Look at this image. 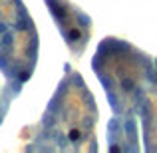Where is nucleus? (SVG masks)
<instances>
[{"label":"nucleus","mask_w":157,"mask_h":153,"mask_svg":"<svg viewBox=\"0 0 157 153\" xmlns=\"http://www.w3.org/2000/svg\"><path fill=\"white\" fill-rule=\"evenodd\" d=\"M46 4H48V8H50L52 16L56 18V22L64 26V24H66V20H68V12L64 10L62 2H60V0H46Z\"/></svg>","instance_id":"f257e3e1"},{"label":"nucleus","mask_w":157,"mask_h":153,"mask_svg":"<svg viewBox=\"0 0 157 153\" xmlns=\"http://www.w3.org/2000/svg\"><path fill=\"white\" fill-rule=\"evenodd\" d=\"M12 50H14V34L12 32H4L2 38H0V52L12 54Z\"/></svg>","instance_id":"f03ea898"},{"label":"nucleus","mask_w":157,"mask_h":153,"mask_svg":"<svg viewBox=\"0 0 157 153\" xmlns=\"http://www.w3.org/2000/svg\"><path fill=\"white\" fill-rule=\"evenodd\" d=\"M32 26H34V24H32V20H30L28 14H20L14 22V28L18 32H28V30H32Z\"/></svg>","instance_id":"7ed1b4c3"},{"label":"nucleus","mask_w":157,"mask_h":153,"mask_svg":"<svg viewBox=\"0 0 157 153\" xmlns=\"http://www.w3.org/2000/svg\"><path fill=\"white\" fill-rule=\"evenodd\" d=\"M107 133H109V141L117 139V135L121 133V123H119V119H117V117L109 119V123H107Z\"/></svg>","instance_id":"20e7f679"},{"label":"nucleus","mask_w":157,"mask_h":153,"mask_svg":"<svg viewBox=\"0 0 157 153\" xmlns=\"http://www.w3.org/2000/svg\"><path fill=\"white\" fill-rule=\"evenodd\" d=\"M123 129H125L127 137H129L131 141H135V139H137V137H135L137 133H135V121H133V117H127L125 121H123Z\"/></svg>","instance_id":"39448f33"},{"label":"nucleus","mask_w":157,"mask_h":153,"mask_svg":"<svg viewBox=\"0 0 157 153\" xmlns=\"http://www.w3.org/2000/svg\"><path fill=\"white\" fill-rule=\"evenodd\" d=\"M36 54H38V36H32V40H30V44H28V56H30V62L34 64L36 62Z\"/></svg>","instance_id":"423d86ee"},{"label":"nucleus","mask_w":157,"mask_h":153,"mask_svg":"<svg viewBox=\"0 0 157 153\" xmlns=\"http://www.w3.org/2000/svg\"><path fill=\"white\" fill-rule=\"evenodd\" d=\"M105 96H107V100H109V103H111V109H113V111H119V100H117V96L113 94V88L105 90Z\"/></svg>","instance_id":"0eeeda50"},{"label":"nucleus","mask_w":157,"mask_h":153,"mask_svg":"<svg viewBox=\"0 0 157 153\" xmlns=\"http://www.w3.org/2000/svg\"><path fill=\"white\" fill-rule=\"evenodd\" d=\"M42 125L46 127V129H48V127H54V125H56V113H54V111H50V109L46 111V115L42 117Z\"/></svg>","instance_id":"6e6552de"},{"label":"nucleus","mask_w":157,"mask_h":153,"mask_svg":"<svg viewBox=\"0 0 157 153\" xmlns=\"http://www.w3.org/2000/svg\"><path fill=\"white\" fill-rule=\"evenodd\" d=\"M30 76H32V66H30V68H26V70H18V74H16L14 80H18V82H22V84H24V82L30 80Z\"/></svg>","instance_id":"1a4fd4ad"},{"label":"nucleus","mask_w":157,"mask_h":153,"mask_svg":"<svg viewBox=\"0 0 157 153\" xmlns=\"http://www.w3.org/2000/svg\"><path fill=\"white\" fill-rule=\"evenodd\" d=\"M121 88L125 90V92H133V90H135V82L131 80V78H123V82H121Z\"/></svg>","instance_id":"9d476101"},{"label":"nucleus","mask_w":157,"mask_h":153,"mask_svg":"<svg viewBox=\"0 0 157 153\" xmlns=\"http://www.w3.org/2000/svg\"><path fill=\"white\" fill-rule=\"evenodd\" d=\"M64 36H66V40H70V42H74V40H78V38H80V32H78L76 28H72L70 32H64Z\"/></svg>","instance_id":"9b49d317"},{"label":"nucleus","mask_w":157,"mask_h":153,"mask_svg":"<svg viewBox=\"0 0 157 153\" xmlns=\"http://www.w3.org/2000/svg\"><path fill=\"white\" fill-rule=\"evenodd\" d=\"M76 18H78V22H80L84 28H88V26H90V18H88L86 14H82V12H76Z\"/></svg>","instance_id":"f8f14e48"},{"label":"nucleus","mask_w":157,"mask_h":153,"mask_svg":"<svg viewBox=\"0 0 157 153\" xmlns=\"http://www.w3.org/2000/svg\"><path fill=\"white\" fill-rule=\"evenodd\" d=\"M56 143L62 147V149H64V147H68V139H66L62 133H58V135H56Z\"/></svg>","instance_id":"ddd939ff"},{"label":"nucleus","mask_w":157,"mask_h":153,"mask_svg":"<svg viewBox=\"0 0 157 153\" xmlns=\"http://www.w3.org/2000/svg\"><path fill=\"white\" fill-rule=\"evenodd\" d=\"M70 141H74V143H76V141H80V131H78V129H72V131H70Z\"/></svg>","instance_id":"4468645a"},{"label":"nucleus","mask_w":157,"mask_h":153,"mask_svg":"<svg viewBox=\"0 0 157 153\" xmlns=\"http://www.w3.org/2000/svg\"><path fill=\"white\" fill-rule=\"evenodd\" d=\"M4 32H8V24L0 20V34H4Z\"/></svg>","instance_id":"2eb2a0df"}]
</instances>
